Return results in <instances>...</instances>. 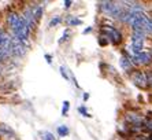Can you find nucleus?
Here are the masks:
<instances>
[{
	"mask_svg": "<svg viewBox=\"0 0 152 140\" xmlns=\"http://www.w3.org/2000/svg\"><path fill=\"white\" fill-rule=\"evenodd\" d=\"M145 33L138 30H133L132 32V46H130V51L136 55L142 52V48H144V41H145Z\"/></svg>",
	"mask_w": 152,
	"mask_h": 140,
	"instance_id": "f257e3e1",
	"label": "nucleus"
},
{
	"mask_svg": "<svg viewBox=\"0 0 152 140\" xmlns=\"http://www.w3.org/2000/svg\"><path fill=\"white\" fill-rule=\"evenodd\" d=\"M144 119L145 117L142 116L138 110H127L124 114V122L127 125H137V126H144Z\"/></svg>",
	"mask_w": 152,
	"mask_h": 140,
	"instance_id": "f03ea898",
	"label": "nucleus"
},
{
	"mask_svg": "<svg viewBox=\"0 0 152 140\" xmlns=\"http://www.w3.org/2000/svg\"><path fill=\"white\" fill-rule=\"evenodd\" d=\"M100 33L106 35L107 37H108V40H110V43H113L114 46H118V44L122 41V39H124V37H122V33H121L118 29L114 28V26H103Z\"/></svg>",
	"mask_w": 152,
	"mask_h": 140,
	"instance_id": "7ed1b4c3",
	"label": "nucleus"
},
{
	"mask_svg": "<svg viewBox=\"0 0 152 140\" xmlns=\"http://www.w3.org/2000/svg\"><path fill=\"white\" fill-rule=\"evenodd\" d=\"M130 60L134 66H148V65L152 63V54L142 51V52L138 54V55L132 56Z\"/></svg>",
	"mask_w": 152,
	"mask_h": 140,
	"instance_id": "20e7f679",
	"label": "nucleus"
},
{
	"mask_svg": "<svg viewBox=\"0 0 152 140\" xmlns=\"http://www.w3.org/2000/svg\"><path fill=\"white\" fill-rule=\"evenodd\" d=\"M130 78L137 87L142 88V89H145V88L148 87L147 77H145V71H141V70H133L130 73Z\"/></svg>",
	"mask_w": 152,
	"mask_h": 140,
	"instance_id": "39448f33",
	"label": "nucleus"
},
{
	"mask_svg": "<svg viewBox=\"0 0 152 140\" xmlns=\"http://www.w3.org/2000/svg\"><path fill=\"white\" fill-rule=\"evenodd\" d=\"M11 46H12V55L14 56H23L26 54V44L19 41L17 37H12Z\"/></svg>",
	"mask_w": 152,
	"mask_h": 140,
	"instance_id": "423d86ee",
	"label": "nucleus"
},
{
	"mask_svg": "<svg viewBox=\"0 0 152 140\" xmlns=\"http://www.w3.org/2000/svg\"><path fill=\"white\" fill-rule=\"evenodd\" d=\"M21 18H22V15H19L17 11H11V13H8L7 25H8V28L11 29V32H15V29L18 28V25H19V22H21Z\"/></svg>",
	"mask_w": 152,
	"mask_h": 140,
	"instance_id": "0eeeda50",
	"label": "nucleus"
},
{
	"mask_svg": "<svg viewBox=\"0 0 152 140\" xmlns=\"http://www.w3.org/2000/svg\"><path fill=\"white\" fill-rule=\"evenodd\" d=\"M121 66H122V69H124L125 71L132 73V71H133V63H132V60H130V56H122V58H121Z\"/></svg>",
	"mask_w": 152,
	"mask_h": 140,
	"instance_id": "6e6552de",
	"label": "nucleus"
},
{
	"mask_svg": "<svg viewBox=\"0 0 152 140\" xmlns=\"http://www.w3.org/2000/svg\"><path fill=\"white\" fill-rule=\"evenodd\" d=\"M144 132L152 135V113H148V116L144 119Z\"/></svg>",
	"mask_w": 152,
	"mask_h": 140,
	"instance_id": "1a4fd4ad",
	"label": "nucleus"
},
{
	"mask_svg": "<svg viewBox=\"0 0 152 140\" xmlns=\"http://www.w3.org/2000/svg\"><path fill=\"white\" fill-rule=\"evenodd\" d=\"M42 11H44V7H42V6H34V7H33V14H34V18L37 22H39V19L41 18Z\"/></svg>",
	"mask_w": 152,
	"mask_h": 140,
	"instance_id": "9d476101",
	"label": "nucleus"
},
{
	"mask_svg": "<svg viewBox=\"0 0 152 140\" xmlns=\"http://www.w3.org/2000/svg\"><path fill=\"white\" fill-rule=\"evenodd\" d=\"M97 43H99L100 47H106L108 46V43H110V40H108V37H107L106 35H103V33H100L99 39H97Z\"/></svg>",
	"mask_w": 152,
	"mask_h": 140,
	"instance_id": "9b49d317",
	"label": "nucleus"
},
{
	"mask_svg": "<svg viewBox=\"0 0 152 140\" xmlns=\"http://www.w3.org/2000/svg\"><path fill=\"white\" fill-rule=\"evenodd\" d=\"M69 133H70V130H69V128H67L66 125H60V126H58V135H59L60 137L67 136Z\"/></svg>",
	"mask_w": 152,
	"mask_h": 140,
	"instance_id": "f8f14e48",
	"label": "nucleus"
},
{
	"mask_svg": "<svg viewBox=\"0 0 152 140\" xmlns=\"http://www.w3.org/2000/svg\"><path fill=\"white\" fill-rule=\"evenodd\" d=\"M40 136H41V140H56L52 133H51V132H47V130H42V132H40Z\"/></svg>",
	"mask_w": 152,
	"mask_h": 140,
	"instance_id": "ddd939ff",
	"label": "nucleus"
},
{
	"mask_svg": "<svg viewBox=\"0 0 152 140\" xmlns=\"http://www.w3.org/2000/svg\"><path fill=\"white\" fill-rule=\"evenodd\" d=\"M132 140H151V139H149V135H148V133L142 132V133H140V135H136V136H133V137H132Z\"/></svg>",
	"mask_w": 152,
	"mask_h": 140,
	"instance_id": "4468645a",
	"label": "nucleus"
},
{
	"mask_svg": "<svg viewBox=\"0 0 152 140\" xmlns=\"http://www.w3.org/2000/svg\"><path fill=\"white\" fill-rule=\"evenodd\" d=\"M67 22H69V25H70V26H78V25L82 24L81 19H78V18H74V17H70V18L67 19Z\"/></svg>",
	"mask_w": 152,
	"mask_h": 140,
	"instance_id": "2eb2a0df",
	"label": "nucleus"
},
{
	"mask_svg": "<svg viewBox=\"0 0 152 140\" xmlns=\"http://www.w3.org/2000/svg\"><path fill=\"white\" fill-rule=\"evenodd\" d=\"M69 109H70V102H69V100H64L63 102V107H62V114H63V116H67Z\"/></svg>",
	"mask_w": 152,
	"mask_h": 140,
	"instance_id": "dca6fc26",
	"label": "nucleus"
},
{
	"mask_svg": "<svg viewBox=\"0 0 152 140\" xmlns=\"http://www.w3.org/2000/svg\"><path fill=\"white\" fill-rule=\"evenodd\" d=\"M145 77H147L148 87L152 88V70H145Z\"/></svg>",
	"mask_w": 152,
	"mask_h": 140,
	"instance_id": "f3484780",
	"label": "nucleus"
},
{
	"mask_svg": "<svg viewBox=\"0 0 152 140\" xmlns=\"http://www.w3.org/2000/svg\"><path fill=\"white\" fill-rule=\"evenodd\" d=\"M60 22H62V18H60V17H55L53 19H51L50 26H51V28H52V26H56V25H59Z\"/></svg>",
	"mask_w": 152,
	"mask_h": 140,
	"instance_id": "a211bd4d",
	"label": "nucleus"
},
{
	"mask_svg": "<svg viewBox=\"0 0 152 140\" xmlns=\"http://www.w3.org/2000/svg\"><path fill=\"white\" fill-rule=\"evenodd\" d=\"M69 36H70V30H69V29H66V30H64V33H63V36H62V39L59 40V44H62L63 41H66V40L69 39Z\"/></svg>",
	"mask_w": 152,
	"mask_h": 140,
	"instance_id": "6ab92c4d",
	"label": "nucleus"
},
{
	"mask_svg": "<svg viewBox=\"0 0 152 140\" xmlns=\"http://www.w3.org/2000/svg\"><path fill=\"white\" fill-rule=\"evenodd\" d=\"M78 111L81 113V114H82V116H84V117H88V118H89V117H91V114H89V113L86 111V109H85L84 106H82V107H80V109H78Z\"/></svg>",
	"mask_w": 152,
	"mask_h": 140,
	"instance_id": "aec40b11",
	"label": "nucleus"
},
{
	"mask_svg": "<svg viewBox=\"0 0 152 140\" xmlns=\"http://www.w3.org/2000/svg\"><path fill=\"white\" fill-rule=\"evenodd\" d=\"M60 74L63 76L66 80H69V76H67V73H66V69H64V66H60Z\"/></svg>",
	"mask_w": 152,
	"mask_h": 140,
	"instance_id": "412c9836",
	"label": "nucleus"
},
{
	"mask_svg": "<svg viewBox=\"0 0 152 140\" xmlns=\"http://www.w3.org/2000/svg\"><path fill=\"white\" fill-rule=\"evenodd\" d=\"M71 4H73V1H71V0H66V1H64V7L69 8V7H71Z\"/></svg>",
	"mask_w": 152,
	"mask_h": 140,
	"instance_id": "4be33fe9",
	"label": "nucleus"
},
{
	"mask_svg": "<svg viewBox=\"0 0 152 140\" xmlns=\"http://www.w3.org/2000/svg\"><path fill=\"white\" fill-rule=\"evenodd\" d=\"M45 59H47V62H48V63H52V56H51V55L45 54Z\"/></svg>",
	"mask_w": 152,
	"mask_h": 140,
	"instance_id": "5701e85b",
	"label": "nucleus"
},
{
	"mask_svg": "<svg viewBox=\"0 0 152 140\" xmlns=\"http://www.w3.org/2000/svg\"><path fill=\"white\" fill-rule=\"evenodd\" d=\"M91 32H92V28L89 26V28H86L84 32H82V33H84V35H86V33H91Z\"/></svg>",
	"mask_w": 152,
	"mask_h": 140,
	"instance_id": "b1692460",
	"label": "nucleus"
},
{
	"mask_svg": "<svg viewBox=\"0 0 152 140\" xmlns=\"http://www.w3.org/2000/svg\"><path fill=\"white\" fill-rule=\"evenodd\" d=\"M89 99V94H84V100H88Z\"/></svg>",
	"mask_w": 152,
	"mask_h": 140,
	"instance_id": "393cba45",
	"label": "nucleus"
},
{
	"mask_svg": "<svg viewBox=\"0 0 152 140\" xmlns=\"http://www.w3.org/2000/svg\"><path fill=\"white\" fill-rule=\"evenodd\" d=\"M149 139H151V140H152V135H149Z\"/></svg>",
	"mask_w": 152,
	"mask_h": 140,
	"instance_id": "a878e982",
	"label": "nucleus"
}]
</instances>
